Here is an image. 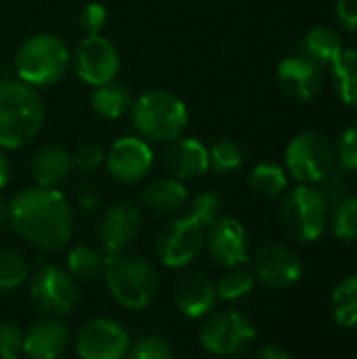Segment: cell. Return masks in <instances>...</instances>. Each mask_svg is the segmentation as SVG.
Returning a JSON list of instances; mask_svg holds the SVG:
<instances>
[{
    "label": "cell",
    "mask_w": 357,
    "mask_h": 359,
    "mask_svg": "<svg viewBox=\"0 0 357 359\" xmlns=\"http://www.w3.org/2000/svg\"><path fill=\"white\" fill-rule=\"evenodd\" d=\"M13 229L40 250H61L74 233V215L65 196L55 187H27L6 206Z\"/></svg>",
    "instance_id": "cell-1"
},
{
    "label": "cell",
    "mask_w": 357,
    "mask_h": 359,
    "mask_svg": "<svg viewBox=\"0 0 357 359\" xmlns=\"http://www.w3.org/2000/svg\"><path fill=\"white\" fill-rule=\"evenodd\" d=\"M44 120L40 93L21 80H0V147L17 149L29 143Z\"/></svg>",
    "instance_id": "cell-2"
},
{
    "label": "cell",
    "mask_w": 357,
    "mask_h": 359,
    "mask_svg": "<svg viewBox=\"0 0 357 359\" xmlns=\"http://www.w3.org/2000/svg\"><path fill=\"white\" fill-rule=\"evenodd\" d=\"M103 278L116 303L133 311L149 307L160 290L156 267L145 257L126 250L107 255Z\"/></svg>",
    "instance_id": "cell-3"
},
{
    "label": "cell",
    "mask_w": 357,
    "mask_h": 359,
    "mask_svg": "<svg viewBox=\"0 0 357 359\" xmlns=\"http://www.w3.org/2000/svg\"><path fill=\"white\" fill-rule=\"evenodd\" d=\"M133 124L137 130L151 141H175L179 139L189 122L185 103L168 90L143 93L130 107Z\"/></svg>",
    "instance_id": "cell-4"
},
{
    "label": "cell",
    "mask_w": 357,
    "mask_h": 359,
    "mask_svg": "<svg viewBox=\"0 0 357 359\" xmlns=\"http://www.w3.org/2000/svg\"><path fill=\"white\" fill-rule=\"evenodd\" d=\"M17 76L29 86L57 84L69 67V50L65 42L53 34H36L27 38L15 57Z\"/></svg>",
    "instance_id": "cell-5"
},
{
    "label": "cell",
    "mask_w": 357,
    "mask_h": 359,
    "mask_svg": "<svg viewBox=\"0 0 357 359\" xmlns=\"http://www.w3.org/2000/svg\"><path fill=\"white\" fill-rule=\"evenodd\" d=\"M280 221L295 242H316L328 227L330 204L320 189L301 183L284 196Z\"/></svg>",
    "instance_id": "cell-6"
},
{
    "label": "cell",
    "mask_w": 357,
    "mask_h": 359,
    "mask_svg": "<svg viewBox=\"0 0 357 359\" xmlns=\"http://www.w3.org/2000/svg\"><path fill=\"white\" fill-rule=\"evenodd\" d=\"M335 166V145L318 130L297 135L286 147V168L303 185L322 183Z\"/></svg>",
    "instance_id": "cell-7"
},
{
    "label": "cell",
    "mask_w": 357,
    "mask_h": 359,
    "mask_svg": "<svg viewBox=\"0 0 357 359\" xmlns=\"http://www.w3.org/2000/svg\"><path fill=\"white\" fill-rule=\"evenodd\" d=\"M255 324L244 313L234 309L210 313L200 328V345L217 358L244 353L255 343Z\"/></svg>",
    "instance_id": "cell-8"
},
{
    "label": "cell",
    "mask_w": 357,
    "mask_h": 359,
    "mask_svg": "<svg viewBox=\"0 0 357 359\" xmlns=\"http://www.w3.org/2000/svg\"><path fill=\"white\" fill-rule=\"evenodd\" d=\"M29 297L44 316L63 318L76 309L80 290L69 271L55 265H40L29 276Z\"/></svg>",
    "instance_id": "cell-9"
},
{
    "label": "cell",
    "mask_w": 357,
    "mask_h": 359,
    "mask_svg": "<svg viewBox=\"0 0 357 359\" xmlns=\"http://www.w3.org/2000/svg\"><path fill=\"white\" fill-rule=\"evenodd\" d=\"M204 246V227L189 215L166 223L156 240V257L164 267H187Z\"/></svg>",
    "instance_id": "cell-10"
},
{
    "label": "cell",
    "mask_w": 357,
    "mask_h": 359,
    "mask_svg": "<svg viewBox=\"0 0 357 359\" xmlns=\"http://www.w3.org/2000/svg\"><path fill=\"white\" fill-rule=\"evenodd\" d=\"M130 337L122 324L109 318L88 320L76 337L80 359H126Z\"/></svg>",
    "instance_id": "cell-11"
},
{
    "label": "cell",
    "mask_w": 357,
    "mask_h": 359,
    "mask_svg": "<svg viewBox=\"0 0 357 359\" xmlns=\"http://www.w3.org/2000/svg\"><path fill=\"white\" fill-rule=\"evenodd\" d=\"M74 72L82 82L95 88L116 80L120 72V55L112 40L101 34L86 36L74 53Z\"/></svg>",
    "instance_id": "cell-12"
},
{
    "label": "cell",
    "mask_w": 357,
    "mask_h": 359,
    "mask_svg": "<svg viewBox=\"0 0 357 359\" xmlns=\"http://www.w3.org/2000/svg\"><path fill=\"white\" fill-rule=\"evenodd\" d=\"M252 276L269 288H288L303 276V263L299 255L278 242H269L257 248L252 255Z\"/></svg>",
    "instance_id": "cell-13"
},
{
    "label": "cell",
    "mask_w": 357,
    "mask_h": 359,
    "mask_svg": "<svg viewBox=\"0 0 357 359\" xmlns=\"http://www.w3.org/2000/svg\"><path fill=\"white\" fill-rule=\"evenodd\" d=\"M105 164L109 175L124 185H133L143 181L154 166L151 147L137 137L118 139L112 149L105 154Z\"/></svg>",
    "instance_id": "cell-14"
},
{
    "label": "cell",
    "mask_w": 357,
    "mask_h": 359,
    "mask_svg": "<svg viewBox=\"0 0 357 359\" xmlns=\"http://www.w3.org/2000/svg\"><path fill=\"white\" fill-rule=\"evenodd\" d=\"M206 229V250L219 265L234 269L250 261L246 229L238 219L221 215Z\"/></svg>",
    "instance_id": "cell-15"
},
{
    "label": "cell",
    "mask_w": 357,
    "mask_h": 359,
    "mask_svg": "<svg viewBox=\"0 0 357 359\" xmlns=\"http://www.w3.org/2000/svg\"><path fill=\"white\" fill-rule=\"evenodd\" d=\"M141 229V212L130 202L109 206L99 223V242L105 255L124 252Z\"/></svg>",
    "instance_id": "cell-16"
},
{
    "label": "cell",
    "mask_w": 357,
    "mask_h": 359,
    "mask_svg": "<svg viewBox=\"0 0 357 359\" xmlns=\"http://www.w3.org/2000/svg\"><path fill=\"white\" fill-rule=\"evenodd\" d=\"M215 284L200 271H185L175 286L177 309L189 320H204L217 305Z\"/></svg>",
    "instance_id": "cell-17"
},
{
    "label": "cell",
    "mask_w": 357,
    "mask_h": 359,
    "mask_svg": "<svg viewBox=\"0 0 357 359\" xmlns=\"http://www.w3.org/2000/svg\"><path fill=\"white\" fill-rule=\"evenodd\" d=\"M324 69H320L314 61L303 57L301 53L286 57L278 67V82L282 90L297 101L314 99L322 88Z\"/></svg>",
    "instance_id": "cell-18"
},
{
    "label": "cell",
    "mask_w": 357,
    "mask_h": 359,
    "mask_svg": "<svg viewBox=\"0 0 357 359\" xmlns=\"http://www.w3.org/2000/svg\"><path fill=\"white\" fill-rule=\"evenodd\" d=\"M69 332L59 318H42L23 332V355L27 359H59L67 349Z\"/></svg>",
    "instance_id": "cell-19"
},
{
    "label": "cell",
    "mask_w": 357,
    "mask_h": 359,
    "mask_svg": "<svg viewBox=\"0 0 357 359\" xmlns=\"http://www.w3.org/2000/svg\"><path fill=\"white\" fill-rule=\"evenodd\" d=\"M162 160L170 175L179 181L202 177L210 168L208 149L198 139H175V143L164 149Z\"/></svg>",
    "instance_id": "cell-20"
},
{
    "label": "cell",
    "mask_w": 357,
    "mask_h": 359,
    "mask_svg": "<svg viewBox=\"0 0 357 359\" xmlns=\"http://www.w3.org/2000/svg\"><path fill=\"white\" fill-rule=\"evenodd\" d=\"M72 168H74L72 154L57 143H48L36 149L29 162V172L40 187H57L69 177Z\"/></svg>",
    "instance_id": "cell-21"
},
{
    "label": "cell",
    "mask_w": 357,
    "mask_h": 359,
    "mask_svg": "<svg viewBox=\"0 0 357 359\" xmlns=\"http://www.w3.org/2000/svg\"><path fill=\"white\" fill-rule=\"evenodd\" d=\"M139 200L147 210L156 215H175L187 204L189 191L183 185V181L175 177H162L145 183L141 187Z\"/></svg>",
    "instance_id": "cell-22"
},
{
    "label": "cell",
    "mask_w": 357,
    "mask_h": 359,
    "mask_svg": "<svg viewBox=\"0 0 357 359\" xmlns=\"http://www.w3.org/2000/svg\"><path fill=\"white\" fill-rule=\"evenodd\" d=\"M343 38L326 25H318L307 32L301 42V55L314 61L320 69L332 67L339 55L343 53Z\"/></svg>",
    "instance_id": "cell-23"
},
{
    "label": "cell",
    "mask_w": 357,
    "mask_h": 359,
    "mask_svg": "<svg viewBox=\"0 0 357 359\" xmlns=\"http://www.w3.org/2000/svg\"><path fill=\"white\" fill-rule=\"evenodd\" d=\"M90 103H93V109L99 116H103L107 120H116V118H120V116L130 111L135 99H133V95H130L126 84L112 80V82L95 88V93L90 97Z\"/></svg>",
    "instance_id": "cell-24"
},
{
    "label": "cell",
    "mask_w": 357,
    "mask_h": 359,
    "mask_svg": "<svg viewBox=\"0 0 357 359\" xmlns=\"http://www.w3.org/2000/svg\"><path fill=\"white\" fill-rule=\"evenodd\" d=\"M107 255L93 246H74L67 255V271L78 280H97L105 269Z\"/></svg>",
    "instance_id": "cell-25"
},
{
    "label": "cell",
    "mask_w": 357,
    "mask_h": 359,
    "mask_svg": "<svg viewBox=\"0 0 357 359\" xmlns=\"http://www.w3.org/2000/svg\"><path fill=\"white\" fill-rule=\"evenodd\" d=\"M248 183H250V189L257 196H261V198H278L288 187V175L280 164L263 162V164L255 166V170L250 172Z\"/></svg>",
    "instance_id": "cell-26"
},
{
    "label": "cell",
    "mask_w": 357,
    "mask_h": 359,
    "mask_svg": "<svg viewBox=\"0 0 357 359\" xmlns=\"http://www.w3.org/2000/svg\"><path fill=\"white\" fill-rule=\"evenodd\" d=\"M330 69L343 103L357 105V48H345Z\"/></svg>",
    "instance_id": "cell-27"
},
{
    "label": "cell",
    "mask_w": 357,
    "mask_h": 359,
    "mask_svg": "<svg viewBox=\"0 0 357 359\" xmlns=\"http://www.w3.org/2000/svg\"><path fill=\"white\" fill-rule=\"evenodd\" d=\"M332 316L339 326H357V276L343 280L332 292Z\"/></svg>",
    "instance_id": "cell-28"
},
{
    "label": "cell",
    "mask_w": 357,
    "mask_h": 359,
    "mask_svg": "<svg viewBox=\"0 0 357 359\" xmlns=\"http://www.w3.org/2000/svg\"><path fill=\"white\" fill-rule=\"evenodd\" d=\"M252 288H255V276L244 269H238V267L229 269L215 284L217 299H221L225 303H234V301L248 297L252 292Z\"/></svg>",
    "instance_id": "cell-29"
},
{
    "label": "cell",
    "mask_w": 357,
    "mask_h": 359,
    "mask_svg": "<svg viewBox=\"0 0 357 359\" xmlns=\"http://www.w3.org/2000/svg\"><path fill=\"white\" fill-rule=\"evenodd\" d=\"M208 160H210V168L215 172H234V170L242 168L246 154L238 141L221 139L208 149Z\"/></svg>",
    "instance_id": "cell-30"
},
{
    "label": "cell",
    "mask_w": 357,
    "mask_h": 359,
    "mask_svg": "<svg viewBox=\"0 0 357 359\" xmlns=\"http://www.w3.org/2000/svg\"><path fill=\"white\" fill-rule=\"evenodd\" d=\"M330 227L339 240L357 242V196H347L335 206Z\"/></svg>",
    "instance_id": "cell-31"
},
{
    "label": "cell",
    "mask_w": 357,
    "mask_h": 359,
    "mask_svg": "<svg viewBox=\"0 0 357 359\" xmlns=\"http://www.w3.org/2000/svg\"><path fill=\"white\" fill-rule=\"evenodd\" d=\"M29 280V267L19 252L0 250V292H13Z\"/></svg>",
    "instance_id": "cell-32"
},
{
    "label": "cell",
    "mask_w": 357,
    "mask_h": 359,
    "mask_svg": "<svg viewBox=\"0 0 357 359\" xmlns=\"http://www.w3.org/2000/svg\"><path fill=\"white\" fill-rule=\"evenodd\" d=\"M126 359H175V351L166 339L158 334H147L130 343Z\"/></svg>",
    "instance_id": "cell-33"
},
{
    "label": "cell",
    "mask_w": 357,
    "mask_h": 359,
    "mask_svg": "<svg viewBox=\"0 0 357 359\" xmlns=\"http://www.w3.org/2000/svg\"><path fill=\"white\" fill-rule=\"evenodd\" d=\"M221 210H223V198L215 191H204L191 200L187 215L202 227H210L221 217Z\"/></svg>",
    "instance_id": "cell-34"
},
{
    "label": "cell",
    "mask_w": 357,
    "mask_h": 359,
    "mask_svg": "<svg viewBox=\"0 0 357 359\" xmlns=\"http://www.w3.org/2000/svg\"><path fill=\"white\" fill-rule=\"evenodd\" d=\"M335 162H337L335 168L343 172L357 170V126H349L341 133L335 145Z\"/></svg>",
    "instance_id": "cell-35"
},
{
    "label": "cell",
    "mask_w": 357,
    "mask_h": 359,
    "mask_svg": "<svg viewBox=\"0 0 357 359\" xmlns=\"http://www.w3.org/2000/svg\"><path fill=\"white\" fill-rule=\"evenodd\" d=\"M78 21L86 36H99L107 25V8L99 2H88L82 6Z\"/></svg>",
    "instance_id": "cell-36"
},
{
    "label": "cell",
    "mask_w": 357,
    "mask_h": 359,
    "mask_svg": "<svg viewBox=\"0 0 357 359\" xmlns=\"http://www.w3.org/2000/svg\"><path fill=\"white\" fill-rule=\"evenodd\" d=\"M23 355V330L17 324H0V359H15Z\"/></svg>",
    "instance_id": "cell-37"
},
{
    "label": "cell",
    "mask_w": 357,
    "mask_h": 359,
    "mask_svg": "<svg viewBox=\"0 0 357 359\" xmlns=\"http://www.w3.org/2000/svg\"><path fill=\"white\" fill-rule=\"evenodd\" d=\"M74 166H78L80 170H95L105 162V149L99 143H84L76 149V154L72 156Z\"/></svg>",
    "instance_id": "cell-38"
},
{
    "label": "cell",
    "mask_w": 357,
    "mask_h": 359,
    "mask_svg": "<svg viewBox=\"0 0 357 359\" xmlns=\"http://www.w3.org/2000/svg\"><path fill=\"white\" fill-rule=\"evenodd\" d=\"M337 17L345 29H357V0H337Z\"/></svg>",
    "instance_id": "cell-39"
},
{
    "label": "cell",
    "mask_w": 357,
    "mask_h": 359,
    "mask_svg": "<svg viewBox=\"0 0 357 359\" xmlns=\"http://www.w3.org/2000/svg\"><path fill=\"white\" fill-rule=\"evenodd\" d=\"M78 202H80L84 212H93L99 206V198H97L95 189L88 183H80V187H78Z\"/></svg>",
    "instance_id": "cell-40"
},
{
    "label": "cell",
    "mask_w": 357,
    "mask_h": 359,
    "mask_svg": "<svg viewBox=\"0 0 357 359\" xmlns=\"http://www.w3.org/2000/svg\"><path fill=\"white\" fill-rule=\"evenodd\" d=\"M255 359H292L290 358V353L288 351H284V349H280V347H276V345H267V347H263Z\"/></svg>",
    "instance_id": "cell-41"
},
{
    "label": "cell",
    "mask_w": 357,
    "mask_h": 359,
    "mask_svg": "<svg viewBox=\"0 0 357 359\" xmlns=\"http://www.w3.org/2000/svg\"><path fill=\"white\" fill-rule=\"evenodd\" d=\"M8 181H11V162H8L6 154L2 151V147H0V189L6 187Z\"/></svg>",
    "instance_id": "cell-42"
},
{
    "label": "cell",
    "mask_w": 357,
    "mask_h": 359,
    "mask_svg": "<svg viewBox=\"0 0 357 359\" xmlns=\"http://www.w3.org/2000/svg\"><path fill=\"white\" fill-rule=\"evenodd\" d=\"M6 221V204L2 202V198H0V225Z\"/></svg>",
    "instance_id": "cell-43"
},
{
    "label": "cell",
    "mask_w": 357,
    "mask_h": 359,
    "mask_svg": "<svg viewBox=\"0 0 357 359\" xmlns=\"http://www.w3.org/2000/svg\"><path fill=\"white\" fill-rule=\"evenodd\" d=\"M15 359H21V358H15Z\"/></svg>",
    "instance_id": "cell-44"
}]
</instances>
